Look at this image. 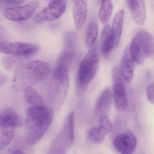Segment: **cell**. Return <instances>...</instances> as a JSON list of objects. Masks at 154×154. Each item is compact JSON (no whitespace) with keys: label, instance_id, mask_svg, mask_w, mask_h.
I'll use <instances>...</instances> for the list:
<instances>
[{"label":"cell","instance_id":"obj_1","mask_svg":"<svg viewBox=\"0 0 154 154\" xmlns=\"http://www.w3.org/2000/svg\"><path fill=\"white\" fill-rule=\"evenodd\" d=\"M54 110L45 105L31 106L26 114L24 140L30 146L37 144L45 136L54 119Z\"/></svg>","mask_w":154,"mask_h":154},{"label":"cell","instance_id":"obj_2","mask_svg":"<svg viewBox=\"0 0 154 154\" xmlns=\"http://www.w3.org/2000/svg\"><path fill=\"white\" fill-rule=\"evenodd\" d=\"M51 66L44 61L35 60L20 66L14 72L11 88L16 93H20L27 87L44 80L51 72Z\"/></svg>","mask_w":154,"mask_h":154},{"label":"cell","instance_id":"obj_3","mask_svg":"<svg viewBox=\"0 0 154 154\" xmlns=\"http://www.w3.org/2000/svg\"><path fill=\"white\" fill-rule=\"evenodd\" d=\"M69 84L68 68L63 66L56 65L53 71L50 92L52 108L55 110H59L63 104Z\"/></svg>","mask_w":154,"mask_h":154},{"label":"cell","instance_id":"obj_4","mask_svg":"<svg viewBox=\"0 0 154 154\" xmlns=\"http://www.w3.org/2000/svg\"><path fill=\"white\" fill-rule=\"evenodd\" d=\"M74 112L68 114L63 126L52 142L50 154H65L70 149L74 140Z\"/></svg>","mask_w":154,"mask_h":154},{"label":"cell","instance_id":"obj_5","mask_svg":"<svg viewBox=\"0 0 154 154\" xmlns=\"http://www.w3.org/2000/svg\"><path fill=\"white\" fill-rule=\"evenodd\" d=\"M100 63V56L97 47L94 46L80 63L76 82L87 86L97 74Z\"/></svg>","mask_w":154,"mask_h":154},{"label":"cell","instance_id":"obj_6","mask_svg":"<svg viewBox=\"0 0 154 154\" xmlns=\"http://www.w3.org/2000/svg\"><path fill=\"white\" fill-rule=\"evenodd\" d=\"M113 83V97L116 109L120 112L127 109L128 98L126 91L125 81L123 79L119 68L118 66L113 67L112 71Z\"/></svg>","mask_w":154,"mask_h":154},{"label":"cell","instance_id":"obj_7","mask_svg":"<svg viewBox=\"0 0 154 154\" xmlns=\"http://www.w3.org/2000/svg\"><path fill=\"white\" fill-rule=\"evenodd\" d=\"M38 50V47L33 44L0 41V53L7 55L28 57L37 53Z\"/></svg>","mask_w":154,"mask_h":154},{"label":"cell","instance_id":"obj_8","mask_svg":"<svg viewBox=\"0 0 154 154\" xmlns=\"http://www.w3.org/2000/svg\"><path fill=\"white\" fill-rule=\"evenodd\" d=\"M66 6V0H53L46 8L34 17V21L40 23L56 20L63 14Z\"/></svg>","mask_w":154,"mask_h":154},{"label":"cell","instance_id":"obj_9","mask_svg":"<svg viewBox=\"0 0 154 154\" xmlns=\"http://www.w3.org/2000/svg\"><path fill=\"white\" fill-rule=\"evenodd\" d=\"M39 2L35 1L27 5L11 7L5 10L3 15L11 21L21 22L30 18L39 7Z\"/></svg>","mask_w":154,"mask_h":154},{"label":"cell","instance_id":"obj_10","mask_svg":"<svg viewBox=\"0 0 154 154\" xmlns=\"http://www.w3.org/2000/svg\"><path fill=\"white\" fill-rule=\"evenodd\" d=\"M137 141L134 134L129 131L117 135L113 140L114 148L120 153L130 154L137 147Z\"/></svg>","mask_w":154,"mask_h":154},{"label":"cell","instance_id":"obj_11","mask_svg":"<svg viewBox=\"0 0 154 154\" xmlns=\"http://www.w3.org/2000/svg\"><path fill=\"white\" fill-rule=\"evenodd\" d=\"M135 39L147 57L152 56L154 54V37L153 35L145 30L140 31L134 37Z\"/></svg>","mask_w":154,"mask_h":154},{"label":"cell","instance_id":"obj_12","mask_svg":"<svg viewBox=\"0 0 154 154\" xmlns=\"http://www.w3.org/2000/svg\"><path fill=\"white\" fill-rule=\"evenodd\" d=\"M119 69L125 82H131L134 76L135 65L130 54L129 48H126L122 55Z\"/></svg>","mask_w":154,"mask_h":154},{"label":"cell","instance_id":"obj_13","mask_svg":"<svg viewBox=\"0 0 154 154\" xmlns=\"http://www.w3.org/2000/svg\"><path fill=\"white\" fill-rule=\"evenodd\" d=\"M73 17L75 29L81 30L82 28L87 14V4L86 0H75L74 1Z\"/></svg>","mask_w":154,"mask_h":154},{"label":"cell","instance_id":"obj_14","mask_svg":"<svg viewBox=\"0 0 154 154\" xmlns=\"http://www.w3.org/2000/svg\"><path fill=\"white\" fill-rule=\"evenodd\" d=\"M133 20L138 25H143L146 20V7L144 0H127Z\"/></svg>","mask_w":154,"mask_h":154},{"label":"cell","instance_id":"obj_15","mask_svg":"<svg viewBox=\"0 0 154 154\" xmlns=\"http://www.w3.org/2000/svg\"><path fill=\"white\" fill-rule=\"evenodd\" d=\"M19 122V118L14 108L8 107L0 112V126L15 128Z\"/></svg>","mask_w":154,"mask_h":154},{"label":"cell","instance_id":"obj_16","mask_svg":"<svg viewBox=\"0 0 154 154\" xmlns=\"http://www.w3.org/2000/svg\"><path fill=\"white\" fill-rule=\"evenodd\" d=\"M112 100V91L109 87H106L103 91L95 103L96 114H105L104 112L109 108Z\"/></svg>","mask_w":154,"mask_h":154},{"label":"cell","instance_id":"obj_17","mask_svg":"<svg viewBox=\"0 0 154 154\" xmlns=\"http://www.w3.org/2000/svg\"><path fill=\"white\" fill-rule=\"evenodd\" d=\"M114 48V41L111 27L109 24H107L102 30V52L104 55H107L111 52Z\"/></svg>","mask_w":154,"mask_h":154},{"label":"cell","instance_id":"obj_18","mask_svg":"<svg viewBox=\"0 0 154 154\" xmlns=\"http://www.w3.org/2000/svg\"><path fill=\"white\" fill-rule=\"evenodd\" d=\"M124 17V11L121 10L116 13L112 21L111 29L114 41V48L119 45L120 41Z\"/></svg>","mask_w":154,"mask_h":154},{"label":"cell","instance_id":"obj_19","mask_svg":"<svg viewBox=\"0 0 154 154\" xmlns=\"http://www.w3.org/2000/svg\"><path fill=\"white\" fill-rule=\"evenodd\" d=\"M26 57L8 55L2 60V64L8 72H14L19 67L25 63L27 59Z\"/></svg>","mask_w":154,"mask_h":154},{"label":"cell","instance_id":"obj_20","mask_svg":"<svg viewBox=\"0 0 154 154\" xmlns=\"http://www.w3.org/2000/svg\"><path fill=\"white\" fill-rule=\"evenodd\" d=\"M24 97L26 102L31 106L45 105L41 96L31 86L26 87L23 91Z\"/></svg>","mask_w":154,"mask_h":154},{"label":"cell","instance_id":"obj_21","mask_svg":"<svg viewBox=\"0 0 154 154\" xmlns=\"http://www.w3.org/2000/svg\"><path fill=\"white\" fill-rule=\"evenodd\" d=\"M113 11V6L111 0H101V5L99 16L103 25L108 24Z\"/></svg>","mask_w":154,"mask_h":154},{"label":"cell","instance_id":"obj_22","mask_svg":"<svg viewBox=\"0 0 154 154\" xmlns=\"http://www.w3.org/2000/svg\"><path fill=\"white\" fill-rule=\"evenodd\" d=\"M129 51L134 63L138 64L143 63L146 57L137 42L133 38L129 47Z\"/></svg>","mask_w":154,"mask_h":154},{"label":"cell","instance_id":"obj_23","mask_svg":"<svg viewBox=\"0 0 154 154\" xmlns=\"http://www.w3.org/2000/svg\"><path fill=\"white\" fill-rule=\"evenodd\" d=\"M15 135L14 128L0 126V150L8 146Z\"/></svg>","mask_w":154,"mask_h":154},{"label":"cell","instance_id":"obj_24","mask_svg":"<svg viewBox=\"0 0 154 154\" xmlns=\"http://www.w3.org/2000/svg\"><path fill=\"white\" fill-rule=\"evenodd\" d=\"M98 34V26L94 21L89 24L85 38V45L88 48H91L94 46Z\"/></svg>","mask_w":154,"mask_h":154},{"label":"cell","instance_id":"obj_25","mask_svg":"<svg viewBox=\"0 0 154 154\" xmlns=\"http://www.w3.org/2000/svg\"><path fill=\"white\" fill-rule=\"evenodd\" d=\"M106 134L98 127H92L89 130L87 137L90 142L94 144H100L105 139Z\"/></svg>","mask_w":154,"mask_h":154},{"label":"cell","instance_id":"obj_26","mask_svg":"<svg viewBox=\"0 0 154 154\" xmlns=\"http://www.w3.org/2000/svg\"><path fill=\"white\" fill-rule=\"evenodd\" d=\"M74 49L64 48L63 51L60 55L56 65H61L69 68L72 63L75 56Z\"/></svg>","mask_w":154,"mask_h":154},{"label":"cell","instance_id":"obj_27","mask_svg":"<svg viewBox=\"0 0 154 154\" xmlns=\"http://www.w3.org/2000/svg\"><path fill=\"white\" fill-rule=\"evenodd\" d=\"M78 36L75 31H69L66 33L64 37V48L75 49L78 42Z\"/></svg>","mask_w":154,"mask_h":154},{"label":"cell","instance_id":"obj_28","mask_svg":"<svg viewBox=\"0 0 154 154\" xmlns=\"http://www.w3.org/2000/svg\"><path fill=\"white\" fill-rule=\"evenodd\" d=\"M98 127L107 135L112 131L113 123L107 115L102 114L99 118Z\"/></svg>","mask_w":154,"mask_h":154},{"label":"cell","instance_id":"obj_29","mask_svg":"<svg viewBox=\"0 0 154 154\" xmlns=\"http://www.w3.org/2000/svg\"><path fill=\"white\" fill-rule=\"evenodd\" d=\"M26 0H0V10L21 4Z\"/></svg>","mask_w":154,"mask_h":154},{"label":"cell","instance_id":"obj_30","mask_svg":"<svg viewBox=\"0 0 154 154\" xmlns=\"http://www.w3.org/2000/svg\"><path fill=\"white\" fill-rule=\"evenodd\" d=\"M147 97L149 102L153 104L154 99V84H150L146 89Z\"/></svg>","mask_w":154,"mask_h":154},{"label":"cell","instance_id":"obj_31","mask_svg":"<svg viewBox=\"0 0 154 154\" xmlns=\"http://www.w3.org/2000/svg\"><path fill=\"white\" fill-rule=\"evenodd\" d=\"M8 78L6 75L0 73V86L5 84L8 82Z\"/></svg>","mask_w":154,"mask_h":154},{"label":"cell","instance_id":"obj_32","mask_svg":"<svg viewBox=\"0 0 154 154\" xmlns=\"http://www.w3.org/2000/svg\"><path fill=\"white\" fill-rule=\"evenodd\" d=\"M6 31L2 27L0 26V41L4 40L3 39L6 37Z\"/></svg>","mask_w":154,"mask_h":154},{"label":"cell","instance_id":"obj_33","mask_svg":"<svg viewBox=\"0 0 154 154\" xmlns=\"http://www.w3.org/2000/svg\"><path fill=\"white\" fill-rule=\"evenodd\" d=\"M9 152L10 153H13V154H22V153H24V152L22 151L21 149H11L9 150Z\"/></svg>","mask_w":154,"mask_h":154},{"label":"cell","instance_id":"obj_34","mask_svg":"<svg viewBox=\"0 0 154 154\" xmlns=\"http://www.w3.org/2000/svg\"><path fill=\"white\" fill-rule=\"evenodd\" d=\"M72 2H73L74 1H75V0H72Z\"/></svg>","mask_w":154,"mask_h":154}]
</instances>
